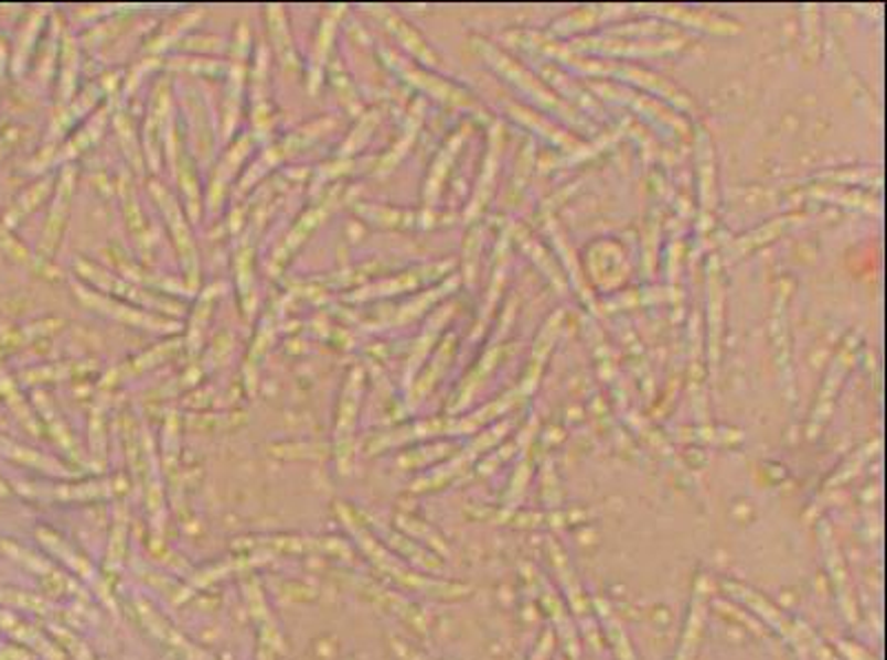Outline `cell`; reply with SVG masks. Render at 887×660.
I'll return each mask as SVG.
<instances>
[{
  "label": "cell",
  "mask_w": 887,
  "mask_h": 660,
  "mask_svg": "<svg viewBox=\"0 0 887 660\" xmlns=\"http://www.w3.org/2000/svg\"><path fill=\"white\" fill-rule=\"evenodd\" d=\"M551 649H553V638H551V634H546V636L542 638V645L537 647L533 660H546L548 653H551Z\"/></svg>",
  "instance_id": "8992f818"
},
{
  "label": "cell",
  "mask_w": 887,
  "mask_h": 660,
  "mask_svg": "<svg viewBox=\"0 0 887 660\" xmlns=\"http://www.w3.org/2000/svg\"><path fill=\"white\" fill-rule=\"evenodd\" d=\"M823 545H825V552H827V563H830L832 578H834V585H836V592H838V603H841V609L845 612V616H847L849 620H854V618H856V609H854L852 587H849V581H847V572H845V565H843V559H841L838 545H836L834 537H830L827 528H825V534H823Z\"/></svg>",
  "instance_id": "3957f363"
},
{
  "label": "cell",
  "mask_w": 887,
  "mask_h": 660,
  "mask_svg": "<svg viewBox=\"0 0 887 660\" xmlns=\"http://www.w3.org/2000/svg\"><path fill=\"white\" fill-rule=\"evenodd\" d=\"M597 607H599V614H601L603 625H606V629H608V638H610V642H612V647H615V651H617V658H619V660H637V658H634V651H632V647H630V642H628V638H626V634H623V629H621L617 616L610 612L608 603L597 601Z\"/></svg>",
  "instance_id": "277c9868"
},
{
  "label": "cell",
  "mask_w": 887,
  "mask_h": 660,
  "mask_svg": "<svg viewBox=\"0 0 887 660\" xmlns=\"http://www.w3.org/2000/svg\"><path fill=\"white\" fill-rule=\"evenodd\" d=\"M706 605H708V578L702 576L699 583H697L695 596H693V612H691V618H688V627H686V634H684V640H682V647H680L675 660H693V656L697 651V645H699V638H702V631H704Z\"/></svg>",
  "instance_id": "7a4b0ae2"
},
{
  "label": "cell",
  "mask_w": 887,
  "mask_h": 660,
  "mask_svg": "<svg viewBox=\"0 0 887 660\" xmlns=\"http://www.w3.org/2000/svg\"><path fill=\"white\" fill-rule=\"evenodd\" d=\"M0 495H6V486H3V482H0Z\"/></svg>",
  "instance_id": "ba28073f"
},
{
  "label": "cell",
  "mask_w": 887,
  "mask_h": 660,
  "mask_svg": "<svg viewBox=\"0 0 887 660\" xmlns=\"http://www.w3.org/2000/svg\"><path fill=\"white\" fill-rule=\"evenodd\" d=\"M553 550H555V554H553V556H555V565H557V572H559V576H562V583L568 587L566 592H568V596H570V603H573L577 616H579L581 620H586L588 627H590V618H588V614H586V603H584L581 592H579V585H577V581H575V576H573V572H570V565L566 563L564 554H562L555 545H553Z\"/></svg>",
  "instance_id": "5b68a950"
},
{
  "label": "cell",
  "mask_w": 887,
  "mask_h": 660,
  "mask_svg": "<svg viewBox=\"0 0 887 660\" xmlns=\"http://www.w3.org/2000/svg\"><path fill=\"white\" fill-rule=\"evenodd\" d=\"M8 151V140H0V155Z\"/></svg>",
  "instance_id": "52a82bcc"
},
{
  "label": "cell",
  "mask_w": 887,
  "mask_h": 660,
  "mask_svg": "<svg viewBox=\"0 0 887 660\" xmlns=\"http://www.w3.org/2000/svg\"><path fill=\"white\" fill-rule=\"evenodd\" d=\"M726 587L730 589L733 596H737V598H741L744 603H748L750 609H755L761 618H766V623H770V625H772L774 629H779L783 636H788V638L794 640L797 645H803V634H805V631H803L797 623H792L786 614H781V609H777L768 598L759 596L757 592H752L750 587H744V585H739V583H728Z\"/></svg>",
  "instance_id": "6da1fadb"
}]
</instances>
